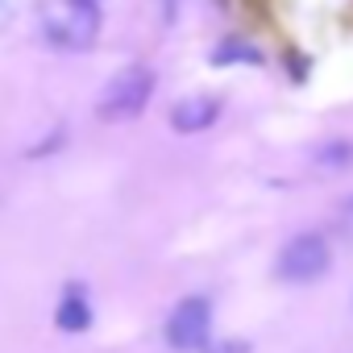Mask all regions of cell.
Wrapping results in <instances>:
<instances>
[{
    "mask_svg": "<svg viewBox=\"0 0 353 353\" xmlns=\"http://www.w3.org/2000/svg\"><path fill=\"white\" fill-rule=\"evenodd\" d=\"M328 266H332V250L320 233H299L279 254V274L287 283H316Z\"/></svg>",
    "mask_w": 353,
    "mask_h": 353,
    "instance_id": "3957f363",
    "label": "cell"
},
{
    "mask_svg": "<svg viewBox=\"0 0 353 353\" xmlns=\"http://www.w3.org/2000/svg\"><path fill=\"white\" fill-rule=\"evenodd\" d=\"M208 353H245V345H216V349H208Z\"/></svg>",
    "mask_w": 353,
    "mask_h": 353,
    "instance_id": "52a82bcc",
    "label": "cell"
},
{
    "mask_svg": "<svg viewBox=\"0 0 353 353\" xmlns=\"http://www.w3.org/2000/svg\"><path fill=\"white\" fill-rule=\"evenodd\" d=\"M216 117H221V100L216 96H188V100H179V104L170 108V125L179 129V133H200Z\"/></svg>",
    "mask_w": 353,
    "mask_h": 353,
    "instance_id": "5b68a950",
    "label": "cell"
},
{
    "mask_svg": "<svg viewBox=\"0 0 353 353\" xmlns=\"http://www.w3.org/2000/svg\"><path fill=\"white\" fill-rule=\"evenodd\" d=\"M212 328V303L204 295H188L166 320V341L174 349H204Z\"/></svg>",
    "mask_w": 353,
    "mask_h": 353,
    "instance_id": "277c9868",
    "label": "cell"
},
{
    "mask_svg": "<svg viewBox=\"0 0 353 353\" xmlns=\"http://www.w3.org/2000/svg\"><path fill=\"white\" fill-rule=\"evenodd\" d=\"M150 96H154V71L150 67H125L100 92L96 112H100V121H129L150 104Z\"/></svg>",
    "mask_w": 353,
    "mask_h": 353,
    "instance_id": "6da1fadb",
    "label": "cell"
},
{
    "mask_svg": "<svg viewBox=\"0 0 353 353\" xmlns=\"http://www.w3.org/2000/svg\"><path fill=\"white\" fill-rule=\"evenodd\" d=\"M349 208H353V200H349Z\"/></svg>",
    "mask_w": 353,
    "mask_h": 353,
    "instance_id": "ba28073f",
    "label": "cell"
},
{
    "mask_svg": "<svg viewBox=\"0 0 353 353\" xmlns=\"http://www.w3.org/2000/svg\"><path fill=\"white\" fill-rule=\"evenodd\" d=\"M100 34V9L92 0H59L46 13V38L63 50H88Z\"/></svg>",
    "mask_w": 353,
    "mask_h": 353,
    "instance_id": "7a4b0ae2",
    "label": "cell"
},
{
    "mask_svg": "<svg viewBox=\"0 0 353 353\" xmlns=\"http://www.w3.org/2000/svg\"><path fill=\"white\" fill-rule=\"evenodd\" d=\"M54 324H59L63 332H83V328L92 324V307H88V295H83L79 287H67V295H63V303H59V312H54Z\"/></svg>",
    "mask_w": 353,
    "mask_h": 353,
    "instance_id": "8992f818",
    "label": "cell"
}]
</instances>
